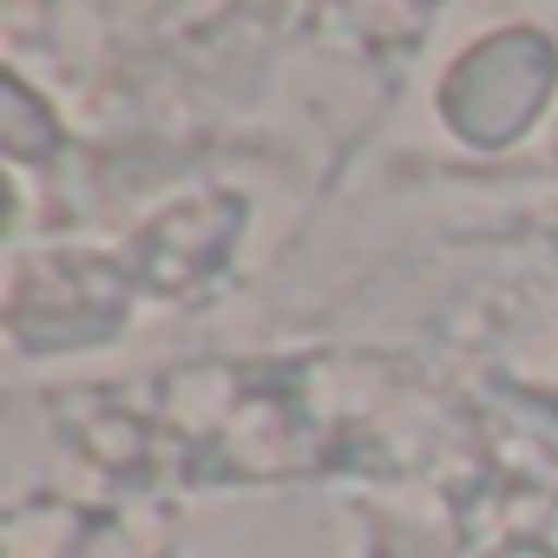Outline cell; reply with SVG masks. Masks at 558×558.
<instances>
[{
  "mask_svg": "<svg viewBox=\"0 0 558 558\" xmlns=\"http://www.w3.org/2000/svg\"><path fill=\"white\" fill-rule=\"evenodd\" d=\"M551 86H558L551 40L532 27H506V34L480 40L466 60H453V73L440 86V112L466 145L499 151L545 112Z\"/></svg>",
  "mask_w": 558,
  "mask_h": 558,
  "instance_id": "1",
  "label": "cell"
},
{
  "mask_svg": "<svg viewBox=\"0 0 558 558\" xmlns=\"http://www.w3.org/2000/svg\"><path fill=\"white\" fill-rule=\"evenodd\" d=\"M0 145H8V158H21V165L53 158V145H60L53 112L27 93V80H21V73L0 80Z\"/></svg>",
  "mask_w": 558,
  "mask_h": 558,
  "instance_id": "2",
  "label": "cell"
},
{
  "mask_svg": "<svg viewBox=\"0 0 558 558\" xmlns=\"http://www.w3.org/2000/svg\"><path fill=\"white\" fill-rule=\"evenodd\" d=\"M486 558H558V551H545V545L519 538V545H499V551H486Z\"/></svg>",
  "mask_w": 558,
  "mask_h": 558,
  "instance_id": "3",
  "label": "cell"
}]
</instances>
